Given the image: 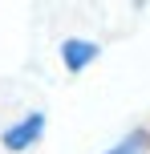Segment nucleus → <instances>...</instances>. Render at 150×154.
<instances>
[{"label":"nucleus","instance_id":"f257e3e1","mask_svg":"<svg viewBox=\"0 0 150 154\" xmlns=\"http://www.w3.org/2000/svg\"><path fill=\"white\" fill-rule=\"evenodd\" d=\"M45 130H49V114L45 109H29V114H20L16 122H8L0 130V146L8 154H24L45 138Z\"/></svg>","mask_w":150,"mask_h":154},{"label":"nucleus","instance_id":"f03ea898","mask_svg":"<svg viewBox=\"0 0 150 154\" xmlns=\"http://www.w3.org/2000/svg\"><path fill=\"white\" fill-rule=\"evenodd\" d=\"M57 57H61L65 73H85L89 65L102 57V45L89 41V37H65L61 45H57Z\"/></svg>","mask_w":150,"mask_h":154},{"label":"nucleus","instance_id":"7ed1b4c3","mask_svg":"<svg viewBox=\"0 0 150 154\" xmlns=\"http://www.w3.org/2000/svg\"><path fill=\"white\" fill-rule=\"evenodd\" d=\"M102 154H150V126H134L130 134H122L110 150Z\"/></svg>","mask_w":150,"mask_h":154}]
</instances>
